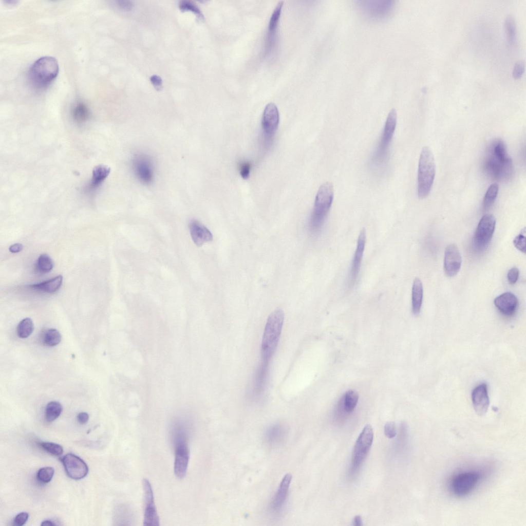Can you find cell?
<instances>
[{
	"instance_id": "21",
	"label": "cell",
	"mask_w": 526,
	"mask_h": 526,
	"mask_svg": "<svg viewBox=\"0 0 526 526\" xmlns=\"http://www.w3.org/2000/svg\"><path fill=\"white\" fill-rule=\"evenodd\" d=\"M494 303L501 314L510 316L515 313L518 307V301L513 293L506 292L496 297Z\"/></svg>"
},
{
	"instance_id": "12",
	"label": "cell",
	"mask_w": 526,
	"mask_h": 526,
	"mask_svg": "<svg viewBox=\"0 0 526 526\" xmlns=\"http://www.w3.org/2000/svg\"><path fill=\"white\" fill-rule=\"evenodd\" d=\"M132 167L137 178L145 184L151 183L154 178V166L152 159L147 155L138 154L132 160Z\"/></svg>"
},
{
	"instance_id": "6",
	"label": "cell",
	"mask_w": 526,
	"mask_h": 526,
	"mask_svg": "<svg viewBox=\"0 0 526 526\" xmlns=\"http://www.w3.org/2000/svg\"><path fill=\"white\" fill-rule=\"evenodd\" d=\"M59 70L57 60L52 57H43L35 61L29 70V79L36 87L44 88L57 77Z\"/></svg>"
},
{
	"instance_id": "17",
	"label": "cell",
	"mask_w": 526,
	"mask_h": 526,
	"mask_svg": "<svg viewBox=\"0 0 526 526\" xmlns=\"http://www.w3.org/2000/svg\"><path fill=\"white\" fill-rule=\"evenodd\" d=\"M359 5L369 17L381 19L389 14L393 4L390 1H360Z\"/></svg>"
},
{
	"instance_id": "39",
	"label": "cell",
	"mask_w": 526,
	"mask_h": 526,
	"mask_svg": "<svg viewBox=\"0 0 526 526\" xmlns=\"http://www.w3.org/2000/svg\"><path fill=\"white\" fill-rule=\"evenodd\" d=\"M525 228L515 237L513 240L515 247L520 251L525 253Z\"/></svg>"
},
{
	"instance_id": "42",
	"label": "cell",
	"mask_w": 526,
	"mask_h": 526,
	"mask_svg": "<svg viewBox=\"0 0 526 526\" xmlns=\"http://www.w3.org/2000/svg\"><path fill=\"white\" fill-rule=\"evenodd\" d=\"M251 165L247 161H242L239 164V173L241 177L247 179L250 176Z\"/></svg>"
},
{
	"instance_id": "31",
	"label": "cell",
	"mask_w": 526,
	"mask_h": 526,
	"mask_svg": "<svg viewBox=\"0 0 526 526\" xmlns=\"http://www.w3.org/2000/svg\"><path fill=\"white\" fill-rule=\"evenodd\" d=\"M34 330V324L32 320L29 317L22 320L18 324L16 332L18 337L22 339L28 337Z\"/></svg>"
},
{
	"instance_id": "15",
	"label": "cell",
	"mask_w": 526,
	"mask_h": 526,
	"mask_svg": "<svg viewBox=\"0 0 526 526\" xmlns=\"http://www.w3.org/2000/svg\"><path fill=\"white\" fill-rule=\"evenodd\" d=\"M366 240V231L363 228L361 230L358 238L356 249L348 275L347 287L348 289H350L353 287L358 278L364 252Z\"/></svg>"
},
{
	"instance_id": "49",
	"label": "cell",
	"mask_w": 526,
	"mask_h": 526,
	"mask_svg": "<svg viewBox=\"0 0 526 526\" xmlns=\"http://www.w3.org/2000/svg\"><path fill=\"white\" fill-rule=\"evenodd\" d=\"M353 524L355 526H361L363 525L362 517L360 515L355 516L353 520Z\"/></svg>"
},
{
	"instance_id": "40",
	"label": "cell",
	"mask_w": 526,
	"mask_h": 526,
	"mask_svg": "<svg viewBox=\"0 0 526 526\" xmlns=\"http://www.w3.org/2000/svg\"><path fill=\"white\" fill-rule=\"evenodd\" d=\"M525 63L523 61H517L514 65L512 76L515 79H518L521 77L524 71Z\"/></svg>"
},
{
	"instance_id": "48",
	"label": "cell",
	"mask_w": 526,
	"mask_h": 526,
	"mask_svg": "<svg viewBox=\"0 0 526 526\" xmlns=\"http://www.w3.org/2000/svg\"><path fill=\"white\" fill-rule=\"evenodd\" d=\"M23 249V246L22 244L15 243L10 246L9 250L11 253H16L21 251Z\"/></svg>"
},
{
	"instance_id": "4",
	"label": "cell",
	"mask_w": 526,
	"mask_h": 526,
	"mask_svg": "<svg viewBox=\"0 0 526 526\" xmlns=\"http://www.w3.org/2000/svg\"><path fill=\"white\" fill-rule=\"evenodd\" d=\"M397 121V112L392 108L387 115L380 141L371 158V166L375 170L380 171L387 164L389 146L395 132Z\"/></svg>"
},
{
	"instance_id": "37",
	"label": "cell",
	"mask_w": 526,
	"mask_h": 526,
	"mask_svg": "<svg viewBox=\"0 0 526 526\" xmlns=\"http://www.w3.org/2000/svg\"><path fill=\"white\" fill-rule=\"evenodd\" d=\"M37 444L45 451L55 456H60L63 453V447L57 443L41 441L38 442Z\"/></svg>"
},
{
	"instance_id": "23",
	"label": "cell",
	"mask_w": 526,
	"mask_h": 526,
	"mask_svg": "<svg viewBox=\"0 0 526 526\" xmlns=\"http://www.w3.org/2000/svg\"><path fill=\"white\" fill-rule=\"evenodd\" d=\"M189 230L192 239L197 247H201L204 243L213 239V235L210 230L196 220H193L190 222Z\"/></svg>"
},
{
	"instance_id": "30",
	"label": "cell",
	"mask_w": 526,
	"mask_h": 526,
	"mask_svg": "<svg viewBox=\"0 0 526 526\" xmlns=\"http://www.w3.org/2000/svg\"><path fill=\"white\" fill-rule=\"evenodd\" d=\"M53 267V262L51 257L46 254H42L38 257L35 269L37 272L45 274L50 272Z\"/></svg>"
},
{
	"instance_id": "19",
	"label": "cell",
	"mask_w": 526,
	"mask_h": 526,
	"mask_svg": "<svg viewBox=\"0 0 526 526\" xmlns=\"http://www.w3.org/2000/svg\"><path fill=\"white\" fill-rule=\"evenodd\" d=\"M471 399L476 413L480 416H484L490 405L487 384L482 383L476 386L472 391Z\"/></svg>"
},
{
	"instance_id": "47",
	"label": "cell",
	"mask_w": 526,
	"mask_h": 526,
	"mask_svg": "<svg viewBox=\"0 0 526 526\" xmlns=\"http://www.w3.org/2000/svg\"><path fill=\"white\" fill-rule=\"evenodd\" d=\"M77 419L80 424H84L88 422L89 415L87 412H81L77 415Z\"/></svg>"
},
{
	"instance_id": "44",
	"label": "cell",
	"mask_w": 526,
	"mask_h": 526,
	"mask_svg": "<svg viewBox=\"0 0 526 526\" xmlns=\"http://www.w3.org/2000/svg\"><path fill=\"white\" fill-rule=\"evenodd\" d=\"M519 277V270L516 267H513L508 272L507 279L508 282L513 285L515 284Z\"/></svg>"
},
{
	"instance_id": "20",
	"label": "cell",
	"mask_w": 526,
	"mask_h": 526,
	"mask_svg": "<svg viewBox=\"0 0 526 526\" xmlns=\"http://www.w3.org/2000/svg\"><path fill=\"white\" fill-rule=\"evenodd\" d=\"M175 460L174 472L179 479L184 478L186 474L190 460V449L188 444L178 445L174 447Z\"/></svg>"
},
{
	"instance_id": "10",
	"label": "cell",
	"mask_w": 526,
	"mask_h": 526,
	"mask_svg": "<svg viewBox=\"0 0 526 526\" xmlns=\"http://www.w3.org/2000/svg\"><path fill=\"white\" fill-rule=\"evenodd\" d=\"M495 226L496 219L493 215L487 214L482 217L474 236L476 248L483 250L488 246L493 237Z\"/></svg>"
},
{
	"instance_id": "2",
	"label": "cell",
	"mask_w": 526,
	"mask_h": 526,
	"mask_svg": "<svg viewBox=\"0 0 526 526\" xmlns=\"http://www.w3.org/2000/svg\"><path fill=\"white\" fill-rule=\"evenodd\" d=\"M485 162L486 172L495 178H505L512 171V162L504 143L496 140L491 144Z\"/></svg>"
},
{
	"instance_id": "50",
	"label": "cell",
	"mask_w": 526,
	"mask_h": 526,
	"mask_svg": "<svg viewBox=\"0 0 526 526\" xmlns=\"http://www.w3.org/2000/svg\"><path fill=\"white\" fill-rule=\"evenodd\" d=\"M58 524L56 522L50 519L45 520L41 523V525H55Z\"/></svg>"
},
{
	"instance_id": "32",
	"label": "cell",
	"mask_w": 526,
	"mask_h": 526,
	"mask_svg": "<svg viewBox=\"0 0 526 526\" xmlns=\"http://www.w3.org/2000/svg\"><path fill=\"white\" fill-rule=\"evenodd\" d=\"M504 28L507 40L510 44H513L516 37V25L514 17L509 14L504 20Z\"/></svg>"
},
{
	"instance_id": "33",
	"label": "cell",
	"mask_w": 526,
	"mask_h": 526,
	"mask_svg": "<svg viewBox=\"0 0 526 526\" xmlns=\"http://www.w3.org/2000/svg\"><path fill=\"white\" fill-rule=\"evenodd\" d=\"M499 186L497 183H493L488 187L483 200V208L487 209L494 203L498 195Z\"/></svg>"
},
{
	"instance_id": "8",
	"label": "cell",
	"mask_w": 526,
	"mask_h": 526,
	"mask_svg": "<svg viewBox=\"0 0 526 526\" xmlns=\"http://www.w3.org/2000/svg\"><path fill=\"white\" fill-rule=\"evenodd\" d=\"M291 480L292 475L290 474L284 476L268 505V515L274 519L279 518L285 509Z\"/></svg>"
},
{
	"instance_id": "1",
	"label": "cell",
	"mask_w": 526,
	"mask_h": 526,
	"mask_svg": "<svg viewBox=\"0 0 526 526\" xmlns=\"http://www.w3.org/2000/svg\"><path fill=\"white\" fill-rule=\"evenodd\" d=\"M284 322V313L278 308L267 318L261 342V361L270 363L278 344Z\"/></svg>"
},
{
	"instance_id": "34",
	"label": "cell",
	"mask_w": 526,
	"mask_h": 526,
	"mask_svg": "<svg viewBox=\"0 0 526 526\" xmlns=\"http://www.w3.org/2000/svg\"><path fill=\"white\" fill-rule=\"evenodd\" d=\"M61 341V335L55 329L51 328L48 329L44 333L43 341V343L48 346H54L60 343Z\"/></svg>"
},
{
	"instance_id": "11",
	"label": "cell",
	"mask_w": 526,
	"mask_h": 526,
	"mask_svg": "<svg viewBox=\"0 0 526 526\" xmlns=\"http://www.w3.org/2000/svg\"><path fill=\"white\" fill-rule=\"evenodd\" d=\"M283 4V1L278 2L269 20L265 44V54L267 57L272 55L276 48L279 23Z\"/></svg>"
},
{
	"instance_id": "46",
	"label": "cell",
	"mask_w": 526,
	"mask_h": 526,
	"mask_svg": "<svg viewBox=\"0 0 526 526\" xmlns=\"http://www.w3.org/2000/svg\"><path fill=\"white\" fill-rule=\"evenodd\" d=\"M150 80L156 90H161L162 88V80L159 76L155 74L153 75L150 78Z\"/></svg>"
},
{
	"instance_id": "36",
	"label": "cell",
	"mask_w": 526,
	"mask_h": 526,
	"mask_svg": "<svg viewBox=\"0 0 526 526\" xmlns=\"http://www.w3.org/2000/svg\"><path fill=\"white\" fill-rule=\"evenodd\" d=\"M179 8L182 12L191 11L193 12L200 20L204 19V16L199 8L191 1L186 0L180 1L179 4Z\"/></svg>"
},
{
	"instance_id": "22",
	"label": "cell",
	"mask_w": 526,
	"mask_h": 526,
	"mask_svg": "<svg viewBox=\"0 0 526 526\" xmlns=\"http://www.w3.org/2000/svg\"><path fill=\"white\" fill-rule=\"evenodd\" d=\"M287 434V427L284 424L276 423L270 425L266 429L264 437L269 445L275 447L283 443Z\"/></svg>"
},
{
	"instance_id": "28",
	"label": "cell",
	"mask_w": 526,
	"mask_h": 526,
	"mask_svg": "<svg viewBox=\"0 0 526 526\" xmlns=\"http://www.w3.org/2000/svg\"><path fill=\"white\" fill-rule=\"evenodd\" d=\"M71 116L74 121L78 124H82L87 121L90 116V111L88 106L83 102H78L72 107Z\"/></svg>"
},
{
	"instance_id": "26",
	"label": "cell",
	"mask_w": 526,
	"mask_h": 526,
	"mask_svg": "<svg viewBox=\"0 0 526 526\" xmlns=\"http://www.w3.org/2000/svg\"><path fill=\"white\" fill-rule=\"evenodd\" d=\"M110 173V168L106 165L96 166L92 173V177L86 187V190L91 192L96 190L105 180Z\"/></svg>"
},
{
	"instance_id": "38",
	"label": "cell",
	"mask_w": 526,
	"mask_h": 526,
	"mask_svg": "<svg viewBox=\"0 0 526 526\" xmlns=\"http://www.w3.org/2000/svg\"><path fill=\"white\" fill-rule=\"evenodd\" d=\"M54 473V469L50 466H46L40 468L36 473L37 480L44 483L49 482L52 479Z\"/></svg>"
},
{
	"instance_id": "16",
	"label": "cell",
	"mask_w": 526,
	"mask_h": 526,
	"mask_svg": "<svg viewBox=\"0 0 526 526\" xmlns=\"http://www.w3.org/2000/svg\"><path fill=\"white\" fill-rule=\"evenodd\" d=\"M67 476L74 480L85 477L88 473L87 464L78 456L68 453L61 459Z\"/></svg>"
},
{
	"instance_id": "9",
	"label": "cell",
	"mask_w": 526,
	"mask_h": 526,
	"mask_svg": "<svg viewBox=\"0 0 526 526\" xmlns=\"http://www.w3.org/2000/svg\"><path fill=\"white\" fill-rule=\"evenodd\" d=\"M279 122V114L277 106L273 102L266 105L261 118V128L266 146L272 141Z\"/></svg>"
},
{
	"instance_id": "24",
	"label": "cell",
	"mask_w": 526,
	"mask_h": 526,
	"mask_svg": "<svg viewBox=\"0 0 526 526\" xmlns=\"http://www.w3.org/2000/svg\"><path fill=\"white\" fill-rule=\"evenodd\" d=\"M270 363L261 361L255 373L253 391L258 397L264 391L268 380Z\"/></svg>"
},
{
	"instance_id": "14",
	"label": "cell",
	"mask_w": 526,
	"mask_h": 526,
	"mask_svg": "<svg viewBox=\"0 0 526 526\" xmlns=\"http://www.w3.org/2000/svg\"><path fill=\"white\" fill-rule=\"evenodd\" d=\"M480 479V475L476 472H466L456 475L451 482V489L454 494L459 497L467 495L475 487Z\"/></svg>"
},
{
	"instance_id": "29",
	"label": "cell",
	"mask_w": 526,
	"mask_h": 526,
	"mask_svg": "<svg viewBox=\"0 0 526 526\" xmlns=\"http://www.w3.org/2000/svg\"><path fill=\"white\" fill-rule=\"evenodd\" d=\"M62 409V406L59 402L51 401L49 402L45 409L46 420L48 422L54 421L60 416Z\"/></svg>"
},
{
	"instance_id": "35",
	"label": "cell",
	"mask_w": 526,
	"mask_h": 526,
	"mask_svg": "<svg viewBox=\"0 0 526 526\" xmlns=\"http://www.w3.org/2000/svg\"><path fill=\"white\" fill-rule=\"evenodd\" d=\"M359 400L358 393L350 390L347 391L343 397V405L347 413L351 412L355 407Z\"/></svg>"
},
{
	"instance_id": "43",
	"label": "cell",
	"mask_w": 526,
	"mask_h": 526,
	"mask_svg": "<svg viewBox=\"0 0 526 526\" xmlns=\"http://www.w3.org/2000/svg\"><path fill=\"white\" fill-rule=\"evenodd\" d=\"M384 434L388 438H392L396 435V425L394 422H389L385 424L384 428Z\"/></svg>"
},
{
	"instance_id": "5",
	"label": "cell",
	"mask_w": 526,
	"mask_h": 526,
	"mask_svg": "<svg viewBox=\"0 0 526 526\" xmlns=\"http://www.w3.org/2000/svg\"><path fill=\"white\" fill-rule=\"evenodd\" d=\"M434 155L428 146L422 149L419 160L417 194L420 199L425 198L431 189L436 174Z\"/></svg>"
},
{
	"instance_id": "45",
	"label": "cell",
	"mask_w": 526,
	"mask_h": 526,
	"mask_svg": "<svg viewBox=\"0 0 526 526\" xmlns=\"http://www.w3.org/2000/svg\"><path fill=\"white\" fill-rule=\"evenodd\" d=\"M116 4L119 8L125 11H130L134 7L133 3L130 1H118Z\"/></svg>"
},
{
	"instance_id": "3",
	"label": "cell",
	"mask_w": 526,
	"mask_h": 526,
	"mask_svg": "<svg viewBox=\"0 0 526 526\" xmlns=\"http://www.w3.org/2000/svg\"><path fill=\"white\" fill-rule=\"evenodd\" d=\"M333 197V186L331 182H325L320 186L309 222V229L312 233H317L322 229L331 208Z\"/></svg>"
},
{
	"instance_id": "27",
	"label": "cell",
	"mask_w": 526,
	"mask_h": 526,
	"mask_svg": "<svg viewBox=\"0 0 526 526\" xmlns=\"http://www.w3.org/2000/svg\"><path fill=\"white\" fill-rule=\"evenodd\" d=\"M62 282L63 276L59 275L47 280L29 285V288L36 291L53 293L60 288Z\"/></svg>"
},
{
	"instance_id": "25",
	"label": "cell",
	"mask_w": 526,
	"mask_h": 526,
	"mask_svg": "<svg viewBox=\"0 0 526 526\" xmlns=\"http://www.w3.org/2000/svg\"><path fill=\"white\" fill-rule=\"evenodd\" d=\"M423 296V289L421 280L416 277L413 281L411 290V307L414 315H418L421 311Z\"/></svg>"
},
{
	"instance_id": "13",
	"label": "cell",
	"mask_w": 526,
	"mask_h": 526,
	"mask_svg": "<svg viewBox=\"0 0 526 526\" xmlns=\"http://www.w3.org/2000/svg\"><path fill=\"white\" fill-rule=\"evenodd\" d=\"M142 485L144 499L143 525L158 526L160 525L159 517L155 506L151 484L148 479L145 478L142 481Z\"/></svg>"
},
{
	"instance_id": "7",
	"label": "cell",
	"mask_w": 526,
	"mask_h": 526,
	"mask_svg": "<svg viewBox=\"0 0 526 526\" xmlns=\"http://www.w3.org/2000/svg\"><path fill=\"white\" fill-rule=\"evenodd\" d=\"M373 431L371 426L367 424L358 437L353 451L351 473H354L363 463L372 445Z\"/></svg>"
},
{
	"instance_id": "41",
	"label": "cell",
	"mask_w": 526,
	"mask_h": 526,
	"mask_svg": "<svg viewBox=\"0 0 526 526\" xmlns=\"http://www.w3.org/2000/svg\"><path fill=\"white\" fill-rule=\"evenodd\" d=\"M29 516V513L26 512L17 514L13 519V525L15 526L23 525L28 520Z\"/></svg>"
},
{
	"instance_id": "18",
	"label": "cell",
	"mask_w": 526,
	"mask_h": 526,
	"mask_svg": "<svg viewBox=\"0 0 526 526\" xmlns=\"http://www.w3.org/2000/svg\"><path fill=\"white\" fill-rule=\"evenodd\" d=\"M462 263L460 251L457 245L451 243L445 250L444 257V271L446 276L453 277L459 271Z\"/></svg>"
}]
</instances>
